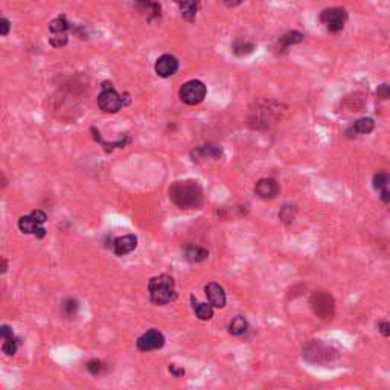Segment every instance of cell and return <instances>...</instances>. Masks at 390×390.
I'll return each instance as SVG.
<instances>
[{
  "label": "cell",
  "instance_id": "cell-1",
  "mask_svg": "<svg viewBox=\"0 0 390 390\" xmlns=\"http://www.w3.org/2000/svg\"><path fill=\"white\" fill-rule=\"evenodd\" d=\"M169 198L180 209H198L203 203V191L194 180L176 181L169 188Z\"/></svg>",
  "mask_w": 390,
  "mask_h": 390
},
{
  "label": "cell",
  "instance_id": "cell-2",
  "mask_svg": "<svg viewBox=\"0 0 390 390\" xmlns=\"http://www.w3.org/2000/svg\"><path fill=\"white\" fill-rule=\"evenodd\" d=\"M151 302L156 305H166L171 300L176 299L174 279L168 275H160L149 280L148 284Z\"/></svg>",
  "mask_w": 390,
  "mask_h": 390
},
{
  "label": "cell",
  "instance_id": "cell-3",
  "mask_svg": "<svg viewBox=\"0 0 390 390\" xmlns=\"http://www.w3.org/2000/svg\"><path fill=\"white\" fill-rule=\"evenodd\" d=\"M309 305L317 317L322 320H331L335 312V302L334 297L326 291H316L312 292L309 299Z\"/></svg>",
  "mask_w": 390,
  "mask_h": 390
},
{
  "label": "cell",
  "instance_id": "cell-4",
  "mask_svg": "<svg viewBox=\"0 0 390 390\" xmlns=\"http://www.w3.org/2000/svg\"><path fill=\"white\" fill-rule=\"evenodd\" d=\"M206 92H208L206 90V85L201 81L192 80L181 85L180 99L188 105H197L206 98Z\"/></svg>",
  "mask_w": 390,
  "mask_h": 390
},
{
  "label": "cell",
  "instance_id": "cell-5",
  "mask_svg": "<svg viewBox=\"0 0 390 390\" xmlns=\"http://www.w3.org/2000/svg\"><path fill=\"white\" fill-rule=\"evenodd\" d=\"M98 105H99V108L105 113H116L121 110V107H122V98L119 96V93L112 85L108 87V84H105L104 90L98 96Z\"/></svg>",
  "mask_w": 390,
  "mask_h": 390
},
{
  "label": "cell",
  "instance_id": "cell-6",
  "mask_svg": "<svg viewBox=\"0 0 390 390\" xmlns=\"http://www.w3.org/2000/svg\"><path fill=\"white\" fill-rule=\"evenodd\" d=\"M163 344H165L163 334H162L160 331H156V329H151L137 339V349L144 351V352L160 349Z\"/></svg>",
  "mask_w": 390,
  "mask_h": 390
},
{
  "label": "cell",
  "instance_id": "cell-7",
  "mask_svg": "<svg viewBox=\"0 0 390 390\" xmlns=\"http://www.w3.org/2000/svg\"><path fill=\"white\" fill-rule=\"evenodd\" d=\"M320 20L323 21L326 28L331 32H339L343 29V25L346 21V11L341 8H332V9H326L323 11Z\"/></svg>",
  "mask_w": 390,
  "mask_h": 390
},
{
  "label": "cell",
  "instance_id": "cell-8",
  "mask_svg": "<svg viewBox=\"0 0 390 390\" xmlns=\"http://www.w3.org/2000/svg\"><path fill=\"white\" fill-rule=\"evenodd\" d=\"M334 352L331 351L329 346H325L322 343H311L308 348L303 351V357L312 363H325L332 358Z\"/></svg>",
  "mask_w": 390,
  "mask_h": 390
},
{
  "label": "cell",
  "instance_id": "cell-9",
  "mask_svg": "<svg viewBox=\"0 0 390 390\" xmlns=\"http://www.w3.org/2000/svg\"><path fill=\"white\" fill-rule=\"evenodd\" d=\"M179 69V61L172 55H162L156 63V72L162 78L172 77Z\"/></svg>",
  "mask_w": 390,
  "mask_h": 390
},
{
  "label": "cell",
  "instance_id": "cell-10",
  "mask_svg": "<svg viewBox=\"0 0 390 390\" xmlns=\"http://www.w3.org/2000/svg\"><path fill=\"white\" fill-rule=\"evenodd\" d=\"M18 227L23 233H34L38 238H43L46 235V230H45V227H43V224L38 223L31 213L26 216H21V218L18 220Z\"/></svg>",
  "mask_w": 390,
  "mask_h": 390
},
{
  "label": "cell",
  "instance_id": "cell-11",
  "mask_svg": "<svg viewBox=\"0 0 390 390\" xmlns=\"http://www.w3.org/2000/svg\"><path fill=\"white\" fill-rule=\"evenodd\" d=\"M204 291H206V296H208V300H209V303L212 307L223 308L226 305V292H224L221 285L215 284V282L208 284V285H206V288H204Z\"/></svg>",
  "mask_w": 390,
  "mask_h": 390
},
{
  "label": "cell",
  "instance_id": "cell-12",
  "mask_svg": "<svg viewBox=\"0 0 390 390\" xmlns=\"http://www.w3.org/2000/svg\"><path fill=\"white\" fill-rule=\"evenodd\" d=\"M255 192L259 195L261 198H275L277 192H279V185L277 181L273 179H262L256 183Z\"/></svg>",
  "mask_w": 390,
  "mask_h": 390
},
{
  "label": "cell",
  "instance_id": "cell-13",
  "mask_svg": "<svg viewBox=\"0 0 390 390\" xmlns=\"http://www.w3.org/2000/svg\"><path fill=\"white\" fill-rule=\"evenodd\" d=\"M136 247H137V238L134 235H125V236L117 238L114 241L113 250H114V255L124 256V255L131 253Z\"/></svg>",
  "mask_w": 390,
  "mask_h": 390
},
{
  "label": "cell",
  "instance_id": "cell-14",
  "mask_svg": "<svg viewBox=\"0 0 390 390\" xmlns=\"http://www.w3.org/2000/svg\"><path fill=\"white\" fill-rule=\"evenodd\" d=\"M209 253L206 248L198 247V245H188L185 248V258L189 262H201L204 259H208Z\"/></svg>",
  "mask_w": 390,
  "mask_h": 390
},
{
  "label": "cell",
  "instance_id": "cell-15",
  "mask_svg": "<svg viewBox=\"0 0 390 390\" xmlns=\"http://www.w3.org/2000/svg\"><path fill=\"white\" fill-rule=\"evenodd\" d=\"M180 9L181 16L188 21H192L198 11V0H180Z\"/></svg>",
  "mask_w": 390,
  "mask_h": 390
},
{
  "label": "cell",
  "instance_id": "cell-16",
  "mask_svg": "<svg viewBox=\"0 0 390 390\" xmlns=\"http://www.w3.org/2000/svg\"><path fill=\"white\" fill-rule=\"evenodd\" d=\"M255 49V45L252 41H248L247 38H238L233 43V52L238 57H244L247 53H250Z\"/></svg>",
  "mask_w": 390,
  "mask_h": 390
},
{
  "label": "cell",
  "instance_id": "cell-17",
  "mask_svg": "<svg viewBox=\"0 0 390 390\" xmlns=\"http://www.w3.org/2000/svg\"><path fill=\"white\" fill-rule=\"evenodd\" d=\"M374 128H375L374 119H371V117H363V119H358V121L355 122V125L352 127V131L354 133L367 134V133H371Z\"/></svg>",
  "mask_w": 390,
  "mask_h": 390
},
{
  "label": "cell",
  "instance_id": "cell-18",
  "mask_svg": "<svg viewBox=\"0 0 390 390\" xmlns=\"http://www.w3.org/2000/svg\"><path fill=\"white\" fill-rule=\"evenodd\" d=\"M247 328H248L247 320L244 317H241V316H238V317H235L230 322V325H229V332L232 335H243L247 331Z\"/></svg>",
  "mask_w": 390,
  "mask_h": 390
},
{
  "label": "cell",
  "instance_id": "cell-19",
  "mask_svg": "<svg viewBox=\"0 0 390 390\" xmlns=\"http://www.w3.org/2000/svg\"><path fill=\"white\" fill-rule=\"evenodd\" d=\"M194 311L200 320H211L213 316V307L211 303H197L194 305Z\"/></svg>",
  "mask_w": 390,
  "mask_h": 390
},
{
  "label": "cell",
  "instance_id": "cell-20",
  "mask_svg": "<svg viewBox=\"0 0 390 390\" xmlns=\"http://www.w3.org/2000/svg\"><path fill=\"white\" fill-rule=\"evenodd\" d=\"M67 28H69V23L66 21V18H63V17L52 20L50 25H49V29L52 31V34H66Z\"/></svg>",
  "mask_w": 390,
  "mask_h": 390
},
{
  "label": "cell",
  "instance_id": "cell-21",
  "mask_svg": "<svg viewBox=\"0 0 390 390\" xmlns=\"http://www.w3.org/2000/svg\"><path fill=\"white\" fill-rule=\"evenodd\" d=\"M302 38H303V35L300 34V32L292 31V32H288V34H285L284 37H280L279 43L282 46H291V45H296V43H300Z\"/></svg>",
  "mask_w": 390,
  "mask_h": 390
},
{
  "label": "cell",
  "instance_id": "cell-22",
  "mask_svg": "<svg viewBox=\"0 0 390 390\" xmlns=\"http://www.w3.org/2000/svg\"><path fill=\"white\" fill-rule=\"evenodd\" d=\"M389 183H390V176L386 174V172H380V174H376L374 177V186L375 189H386L389 186Z\"/></svg>",
  "mask_w": 390,
  "mask_h": 390
},
{
  "label": "cell",
  "instance_id": "cell-23",
  "mask_svg": "<svg viewBox=\"0 0 390 390\" xmlns=\"http://www.w3.org/2000/svg\"><path fill=\"white\" fill-rule=\"evenodd\" d=\"M2 351H3L6 355H14V354H16V351H17V340L14 339V335H13V337H9V339H5V340H3Z\"/></svg>",
  "mask_w": 390,
  "mask_h": 390
},
{
  "label": "cell",
  "instance_id": "cell-24",
  "mask_svg": "<svg viewBox=\"0 0 390 390\" xmlns=\"http://www.w3.org/2000/svg\"><path fill=\"white\" fill-rule=\"evenodd\" d=\"M77 309H78V302L77 300H73V299H67L66 302L63 303V311H64V314H66V316H73L75 312H77Z\"/></svg>",
  "mask_w": 390,
  "mask_h": 390
},
{
  "label": "cell",
  "instance_id": "cell-25",
  "mask_svg": "<svg viewBox=\"0 0 390 390\" xmlns=\"http://www.w3.org/2000/svg\"><path fill=\"white\" fill-rule=\"evenodd\" d=\"M294 206H285V208L279 212V216H280V220L285 221V223H291L292 218H294Z\"/></svg>",
  "mask_w": 390,
  "mask_h": 390
},
{
  "label": "cell",
  "instance_id": "cell-26",
  "mask_svg": "<svg viewBox=\"0 0 390 390\" xmlns=\"http://www.w3.org/2000/svg\"><path fill=\"white\" fill-rule=\"evenodd\" d=\"M87 369L93 374V375H98V374H101L102 369H104V364L99 361V360H92L87 363Z\"/></svg>",
  "mask_w": 390,
  "mask_h": 390
},
{
  "label": "cell",
  "instance_id": "cell-27",
  "mask_svg": "<svg viewBox=\"0 0 390 390\" xmlns=\"http://www.w3.org/2000/svg\"><path fill=\"white\" fill-rule=\"evenodd\" d=\"M376 93H378V96L381 98V99H387V98H390V85H387V84L380 85L378 90H376Z\"/></svg>",
  "mask_w": 390,
  "mask_h": 390
},
{
  "label": "cell",
  "instance_id": "cell-28",
  "mask_svg": "<svg viewBox=\"0 0 390 390\" xmlns=\"http://www.w3.org/2000/svg\"><path fill=\"white\" fill-rule=\"evenodd\" d=\"M378 329H380V332L384 335V337H390V323L389 322H381L380 325H378Z\"/></svg>",
  "mask_w": 390,
  "mask_h": 390
},
{
  "label": "cell",
  "instance_id": "cell-29",
  "mask_svg": "<svg viewBox=\"0 0 390 390\" xmlns=\"http://www.w3.org/2000/svg\"><path fill=\"white\" fill-rule=\"evenodd\" d=\"M0 335H2V340L5 339H9V337H13V329H11L9 326H6V325H3L2 328H0Z\"/></svg>",
  "mask_w": 390,
  "mask_h": 390
},
{
  "label": "cell",
  "instance_id": "cell-30",
  "mask_svg": "<svg viewBox=\"0 0 390 390\" xmlns=\"http://www.w3.org/2000/svg\"><path fill=\"white\" fill-rule=\"evenodd\" d=\"M0 28H2V31H0V34L2 35H6L8 32H9V21L6 18H2L0 20Z\"/></svg>",
  "mask_w": 390,
  "mask_h": 390
},
{
  "label": "cell",
  "instance_id": "cell-31",
  "mask_svg": "<svg viewBox=\"0 0 390 390\" xmlns=\"http://www.w3.org/2000/svg\"><path fill=\"white\" fill-rule=\"evenodd\" d=\"M381 200L384 203H390V191L389 189H381Z\"/></svg>",
  "mask_w": 390,
  "mask_h": 390
},
{
  "label": "cell",
  "instance_id": "cell-32",
  "mask_svg": "<svg viewBox=\"0 0 390 390\" xmlns=\"http://www.w3.org/2000/svg\"><path fill=\"white\" fill-rule=\"evenodd\" d=\"M169 371H171L172 374H174V375H177V376H179V375H185V371H183V369H180V371L176 369V366H174V364H171Z\"/></svg>",
  "mask_w": 390,
  "mask_h": 390
},
{
  "label": "cell",
  "instance_id": "cell-33",
  "mask_svg": "<svg viewBox=\"0 0 390 390\" xmlns=\"http://www.w3.org/2000/svg\"><path fill=\"white\" fill-rule=\"evenodd\" d=\"M223 2L227 5V6H236V5H240L243 0H223Z\"/></svg>",
  "mask_w": 390,
  "mask_h": 390
},
{
  "label": "cell",
  "instance_id": "cell-34",
  "mask_svg": "<svg viewBox=\"0 0 390 390\" xmlns=\"http://www.w3.org/2000/svg\"><path fill=\"white\" fill-rule=\"evenodd\" d=\"M137 2H139V3H142V5H145V6L148 5V0H137Z\"/></svg>",
  "mask_w": 390,
  "mask_h": 390
},
{
  "label": "cell",
  "instance_id": "cell-35",
  "mask_svg": "<svg viewBox=\"0 0 390 390\" xmlns=\"http://www.w3.org/2000/svg\"><path fill=\"white\" fill-rule=\"evenodd\" d=\"M6 272V261L3 259V268H2V273H5Z\"/></svg>",
  "mask_w": 390,
  "mask_h": 390
}]
</instances>
